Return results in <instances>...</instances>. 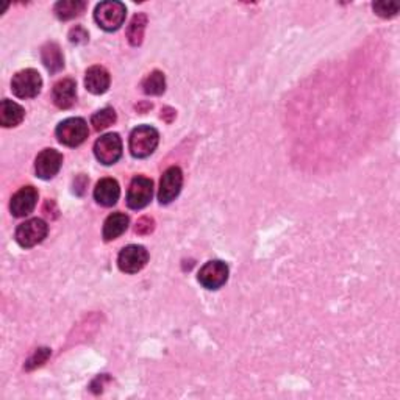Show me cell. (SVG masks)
<instances>
[{"label": "cell", "mask_w": 400, "mask_h": 400, "mask_svg": "<svg viewBox=\"0 0 400 400\" xmlns=\"http://www.w3.org/2000/svg\"><path fill=\"white\" fill-rule=\"evenodd\" d=\"M43 88V78L35 69H24L13 77L11 90L19 99L36 97Z\"/></svg>", "instance_id": "5"}, {"label": "cell", "mask_w": 400, "mask_h": 400, "mask_svg": "<svg viewBox=\"0 0 400 400\" xmlns=\"http://www.w3.org/2000/svg\"><path fill=\"white\" fill-rule=\"evenodd\" d=\"M41 59L50 74H57V72H59L64 68L63 53L57 43H48L43 45Z\"/></svg>", "instance_id": "17"}, {"label": "cell", "mask_w": 400, "mask_h": 400, "mask_svg": "<svg viewBox=\"0 0 400 400\" xmlns=\"http://www.w3.org/2000/svg\"><path fill=\"white\" fill-rule=\"evenodd\" d=\"M55 135L62 144L68 145V148H77V145L83 144L90 135L88 124L82 117H69L58 124Z\"/></svg>", "instance_id": "2"}, {"label": "cell", "mask_w": 400, "mask_h": 400, "mask_svg": "<svg viewBox=\"0 0 400 400\" xmlns=\"http://www.w3.org/2000/svg\"><path fill=\"white\" fill-rule=\"evenodd\" d=\"M94 155L105 166L117 163V159L122 155V141L117 133L100 136L94 144Z\"/></svg>", "instance_id": "6"}, {"label": "cell", "mask_w": 400, "mask_h": 400, "mask_svg": "<svg viewBox=\"0 0 400 400\" xmlns=\"http://www.w3.org/2000/svg\"><path fill=\"white\" fill-rule=\"evenodd\" d=\"M149 262V252L145 250L143 245H127L121 250L117 257V266L119 269L125 274H136L141 271Z\"/></svg>", "instance_id": "7"}, {"label": "cell", "mask_w": 400, "mask_h": 400, "mask_svg": "<svg viewBox=\"0 0 400 400\" xmlns=\"http://www.w3.org/2000/svg\"><path fill=\"white\" fill-rule=\"evenodd\" d=\"M153 196V182L148 177L138 176L131 180L127 192V205L131 210H141L150 203Z\"/></svg>", "instance_id": "8"}, {"label": "cell", "mask_w": 400, "mask_h": 400, "mask_svg": "<svg viewBox=\"0 0 400 400\" xmlns=\"http://www.w3.org/2000/svg\"><path fill=\"white\" fill-rule=\"evenodd\" d=\"M153 229H155V222H153V219L150 217L139 219L136 224V233H139V235H149L150 231H153Z\"/></svg>", "instance_id": "26"}, {"label": "cell", "mask_w": 400, "mask_h": 400, "mask_svg": "<svg viewBox=\"0 0 400 400\" xmlns=\"http://www.w3.org/2000/svg\"><path fill=\"white\" fill-rule=\"evenodd\" d=\"M38 203V191L33 186H24L11 197L10 210L15 217H25L35 210Z\"/></svg>", "instance_id": "12"}, {"label": "cell", "mask_w": 400, "mask_h": 400, "mask_svg": "<svg viewBox=\"0 0 400 400\" xmlns=\"http://www.w3.org/2000/svg\"><path fill=\"white\" fill-rule=\"evenodd\" d=\"M145 25H148V16L144 13H138V15L131 19V22L127 29V38H129V43L131 45H141L143 38H144V30Z\"/></svg>", "instance_id": "20"}, {"label": "cell", "mask_w": 400, "mask_h": 400, "mask_svg": "<svg viewBox=\"0 0 400 400\" xmlns=\"http://www.w3.org/2000/svg\"><path fill=\"white\" fill-rule=\"evenodd\" d=\"M63 164V155L55 149H44L36 157L35 171L36 176L43 180H50L55 177Z\"/></svg>", "instance_id": "11"}, {"label": "cell", "mask_w": 400, "mask_h": 400, "mask_svg": "<svg viewBox=\"0 0 400 400\" xmlns=\"http://www.w3.org/2000/svg\"><path fill=\"white\" fill-rule=\"evenodd\" d=\"M86 8L83 0H62L55 5V15L62 21H69L82 15Z\"/></svg>", "instance_id": "19"}, {"label": "cell", "mask_w": 400, "mask_h": 400, "mask_svg": "<svg viewBox=\"0 0 400 400\" xmlns=\"http://www.w3.org/2000/svg\"><path fill=\"white\" fill-rule=\"evenodd\" d=\"M159 141L158 131L150 125H139L130 135V152L135 158H148L155 152Z\"/></svg>", "instance_id": "1"}, {"label": "cell", "mask_w": 400, "mask_h": 400, "mask_svg": "<svg viewBox=\"0 0 400 400\" xmlns=\"http://www.w3.org/2000/svg\"><path fill=\"white\" fill-rule=\"evenodd\" d=\"M183 185V172L177 166H172L164 172L159 182V191H158V200L162 205H168L172 200H176L177 196L182 191Z\"/></svg>", "instance_id": "10"}, {"label": "cell", "mask_w": 400, "mask_h": 400, "mask_svg": "<svg viewBox=\"0 0 400 400\" xmlns=\"http://www.w3.org/2000/svg\"><path fill=\"white\" fill-rule=\"evenodd\" d=\"M49 227L45 224L43 219L35 217V219H29L24 224H21L16 229V241L17 244L21 245L24 249H30L35 248L36 244L43 243L44 238L48 236Z\"/></svg>", "instance_id": "4"}, {"label": "cell", "mask_w": 400, "mask_h": 400, "mask_svg": "<svg viewBox=\"0 0 400 400\" xmlns=\"http://www.w3.org/2000/svg\"><path fill=\"white\" fill-rule=\"evenodd\" d=\"M372 8H374V11L378 16L388 19V17H394L397 15L400 10V5L396 2H376L374 5H372Z\"/></svg>", "instance_id": "24"}, {"label": "cell", "mask_w": 400, "mask_h": 400, "mask_svg": "<svg viewBox=\"0 0 400 400\" xmlns=\"http://www.w3.org/2000/svg\"><path fill=\"white\" fill-rule=\"evenodd\" d=\"M116 119H117L116 111L110 108V106H106V108L97 111L96 115L91 117V124L94 125L96 130H105V129H108L110 125L115 124Z\"/></svg>", "instance_id": "22"}, {"label": "cell", "mask_w": 400, "mask_h": 400, "mask_svg": "<svg viewBox=\"0 0 400 400\" xmlns=\"http://www.w3.org/2000/svg\"><path fill=\"white\" fill-rule=\"evenodd\" d=\"M50 357V349L48 348H41V349H36V352L33 353V355L27 359L25 363V369L27 371H33L39 368V366H43L45 362H48Z\"/></svg>", "instance_id": "23"}, {"label": "cell", "mask_w": 400, "mask_h": 400, "mask_svg": "<svg viewBox=\"0 0 400 400\" xmlns=\"http://www.w3.org/2000/svg\"><path fill=\"white\" fill-rule=\"evenodd\" d=\"M129 229V216L124 213H113L103 224V239L105 241H113L122 235Z\"/></svg>", "instance_id": "18"}, {"label": "cell", "mask_w": 400, "mask_h": 400, "mask_svg": "<svg viewBox=\"0 0 400 400\" xmlns=\"http://www.w3.org/2000/svg\"><path fill=\"white\" fill-rule=\"evenodd\" d=\"M166 90L164 74L159 71H153L152 74L144 78L143 91L149 96H162Z\"/></svg>", "instance_id": "21"}, {"label": "cell", "mask_w": 400, "mask_h": 400, "mask_svg": "<svg viewBox=\"0 0 400 400\" xmlns=\"http://www.w3.org/2000/svg\"><path fill=\"white\" fill-rule=\"evenodd\" d=\"M69 39H71V43L83 44V43L88 41V31H86L83 27L77 25L69 31Z\"/></svg>", "instance_id": "25"}, {"label": "cell", "mask_w": 400, "mask_h": 400, "mask_svg": "<svg viewBox=\"0 0 400 400\" xmlns=\"http://www.w3.org/2000/svg\"><path fill=\"white\" fill-rule=\"evenodd\" d=\"M24 116L25 110L21 105L8 99L2 100V103H0V124H2L5 129L19 125L24 121Z\"/></svg>", "instance_id": "16"}, {"label": "cell", "mask_w": 400, "mask_h": 400, "mask_svg": "<svg viewBox=\"0 0 400 400\" xmlns=\"http://www.w3.org/2000/svg\"><path fill=\"white\" fill-rule=\"evenodd\" d=\"M119 196H121V188L115 178H102L94 188V199L96 202L102 206H113Z\"/></svg>", "instance_id": "15"}, {"label": "cell", "mask_w": 400, "mask_h": 400, "mask_svg": "<svg viewBox=\"0 0 400 400\" xmlns=\"http://www.w3.org/2000/svg\"><path fill=\"white\" fill-rule=\"evenodd\" d=\"M85 86L91 94H103L110 88V74L103 66H92L86 71Z\"/></svg>", "instance_id": "14"}, {"label": "cell", "mask_w": 400, "mask_h": 400, "mask_svg": "<svg viewBox=\"0 0 400 400\" xmlns=\"http://www.w3.org/2000/svg\"><path fill=\"white\" fill-rule=\"evenodd\" d=\"M52 100L58 108L68 110L77 100V85L72 78H63L53 86Z\"/></svg>", "instance_id": "13"}, {"label": "cell", "mask_w": 400, "mask_h": 400, "mask_svg": "<svg viewBox=\"0 0 400 400\" xmlns=\"http://www.w3.org/2000/svg\"><path fill=\"white\" fill-rule=\"evenodd\" d=\"M125 5L121 2H102L96 6L94 19L100 29L105 31H116L125 21Z\"/></svg>", "instance_id": "3"}, {"label": "cell", "mask_w": 400, "mask_h": 400, "mask_svg": "<svg viewBox=\"0 0 400 400\" xmlns=\"http://www.w3.org/2000/svg\"><path fill=\"white\" fill-rule=\"evenodd\" d=\"M197 280L206 290H219L229 280V266L219 259L208 262L199 271Z\"/></svg>", "instance_id": "9"}]
</instances>
